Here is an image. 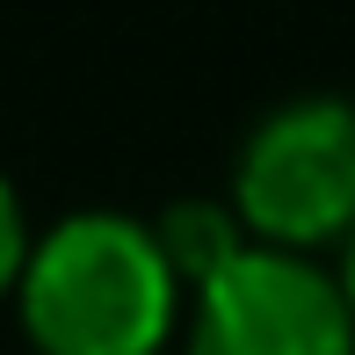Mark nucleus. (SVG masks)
Here are the masks:
<instances>
[{
  "mask_svg": "<svg viewBox=\"0 0 355 355\" xmlns=\"http://www.w3.org/2000/svg\"><path fill=\"white\" fill-rule=\"evenodd\" d=\"M182 276L131 211H73L29 239L22 327L44 355H159L182 327Z\"/></svg>",
  "mask_w": 355,
  "mask_h": 355,
  "instance_id": "obj_1",
  "label": "nucleus"
},
{
  "mask_svg": "<svg viewBox=\"0 0 355 355\" xmlns=\"http://www.w3.org/2000/svg\"><path fill=\"white\" fill-rule=\"evenodd\" d=\"M232 218L254 247L312 261L355 239V102L297 94L247 131L232 159Z\"/></svg>",
  "mask_w": 355,
  "mask_h": 355,
  "instance_id": "obj_2",
  "label": "nucleus"
},
{
  "mask_svg": "<svg viewBox=\"0 0 355 355\" xmlns=\"http://www.w3.org/2000/svg\"><path fill=\"white\" fill-rule=\"evenodd\" d=\"M189 355H355L341 276L304 254L239 247L203 290H189Z\"/></svg>",
  "mask_w": 355,
  "mask_h": 355,
  "instance_id": "obj_3",
  "label": "nucleus"
},
{
  "mask_svg": "<svg viewBox=\"0 0 355 355\" xmlns=\"http://www.w3.org/2000/svg\"><path fill=\"white\" fill-rule=\"evenodd\" d=\"M153 232H159V247H167V261H174V276H182V290H203L239 247H254L225 203H174L167 218H153Z\"/></svg>",
  "mask_w": 355,
  "mask_h": 355,
  "instance_id": "obj_4",
  "label": "nucleus"
},
{
  "mask_svg": "<svg viewBox=\"0 0 355 355\" xmlns=\"http://www.w3.org/2000/svg\"><path fill=\"white\" fill-rule=\"evenodd\" d=\"M29 218H22V196L8 189V174H0V297H15V283H22V261H29Z\"/></svg>",
  "mask_w": 355,
  "mask_h": 355,
  "instance_id": "obj_5",
  "label": "nucleus"
},
{
  "mask_svg": "<svg viewBox=\"0 0 355 355\" xmlns=\"http://www.w3.org/2000/svg\"><path fill=\"white\" fill-rule=\"evenodd\" d=\"M341 297H348V319H355V239H348V254H341Z\"/></svg>",
  "mask_w": 355,
  "mask_h": 355,
  "instance_id": "obj_6",
  "label": "nucleus"
}]
</instances>
